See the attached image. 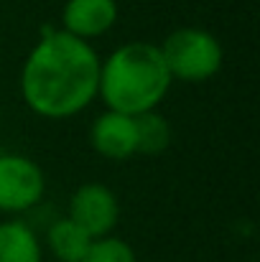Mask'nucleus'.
Listing matches in <instances>:
<instances>
[{"mask_svg": "<svg viewBox=\"0 0 260 262\" xmlns=\"http://www.w3.org/2000/svg\"><path fill=\"white\" fill-rule=\"evenodd\" d=\"M99 54L67 31L44 28L21 67V97L44 120H69L97 99Z\"/></svg>", "mask_w": 260, "mask_h": 262, "instance_id": "f257e3e1", "label": "nucleus"}, {"mask_svg": "<svg viewBox=\"0 0 260 262\" xmlns=\"http://www.w3.org/2000/svg\"><path fill=\"white\" fill-rule=\"evenodd\" d=\"M171 84L161 49L151 41H128L99 61L97 97L105 110L130 117L158 110Z\"/></svg>", "mask_w": 260, "mask_h": 262, "instance_id": "f03ea898", "label": "nucleus"}, {"mask_svg": "<svg viewBox=\"0 0 260 262\" xmlns=\"http://www.w3.org/2000/svg\"><path fill=\"white\" fill-rule=\"evenodd\" d=\"M158 49L171 79L186 84H199L212 79L214 74H219L225 61L219 38L196 26H184L171 31L164 38V43H158Z\"/></svg>", "mask_w": 260, "mask_h": 262, "instance_id": "7ed1b4c3", "label": "nucleus"}, {"mask_svg": "<svg viewBox=\"0 0 260 262\" xmlns=\"http://www.w3.org/2000/svg\"><path fill=\"white\" fill-rule=\"evenodd\" d=\"M46 176L41 166L21 153H0V211L23 214L44 201Z\"/></svg>", "mask_w": 260, "mask_h": 262, "instance_id": "20e7f679", "label": "nucleus"}, {"mask_svg": "<svg viewBox=\"0 0 260 262\" xmlns=\"http://www.w3.org/2000/svg\"><path fill=\"white\" fill-rule=\"evenodd\" d=\"M67 216L79 224L92 239L110 237L120 219V201L110 186L99 181H87L69 196Z\"/></svg>", "mask_w": 260, "mask_h": 262, "instance_id": "39448f33", "label": "nucleus"}, {"mask_svg": "<svg viewBox=\"0 0 260 262\" xmlns=\"http://www.w3.org/2000/svg\"><path fill=\"white\" fill-rule=\"evenodd\" d=\"M89 145L97 156L107 161H128L138 153V133L135 117L105 110L94 117L89 127Z\"/></svg>", "mask_w": 260, "mask_h": 262, "instance_id": "423d86ee", "label": "nucleus"}, {"mask_svg": "<svg viewBox=\"0 0 260 262\" xmlns=\"http://www.w3.org/2000/svg\"><path fill=\"white\" fill-rule=\"evenodd\" d=\"M117 15V0H67L62 8V31L89 43L112 31Z\"/></svg>", "mask_w": 260, "mask_h": 262, "instance_id": "0eeeda50", "label": "nucleus"}, {"mask_svg": "<svg viewBox=\"0 0 260 262\" xmlns=\"http://www.w3.org/2000/svg\"><path fill=\"white\" fill-rule=\"evenodd\" d=\"M0 262H44V247L23 219L0 222Z\"/></svg>", "mask_w": 260, "mask_h": 262, "instance_id": "6e6552de", "label": "nucleus"}, {"mask_svg": "<svg viewBox=\"0 0 260 262\" xmlns=\"http://www.w3.org/2000/svg\"><path fill=\"white\" fill-rule=\"evenodd\" d=\"M94 239L69 216H62L46 229V247L59 262H79Z\"/></svg>", "mask_w": 260, "mask_h": 262, "instance_id": "1a4fd4ad", "label": "nucleus"}, {"mask_svg": "<svg viewBox=\"0 0 260 262\" xmlns=\"http://www.w3.org/2000/svg\"><path fill=\"white\" fill-rule=\"evenodd\" d=\"M135 133H138V153L143 156H161L171 145V122L158 112H143L135 115Z\"/></svg>", "mask_w": 260, "mask_h": 262, "instance_id": "9d476101", "label": "nucleus"}, {"mask_svg": "<svg viewBox=\"0 0 260 262\" xmlns=\"http://www.w3.org/2000/svg\"><path fill=\"white\" fill-rule=\"evenodd\" d=\"M79 262H138L135 250L120 237H99L89 245L87 255Z\"/></svg>", "mask_w": 260, "mask_h": 262, "instance_id": "9b49d317", "label": "nucleus"}]
</instances>
